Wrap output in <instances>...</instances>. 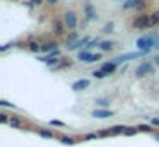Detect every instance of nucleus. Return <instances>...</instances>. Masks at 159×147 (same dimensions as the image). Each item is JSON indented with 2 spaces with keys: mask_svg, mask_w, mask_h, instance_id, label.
<instances>
[{
  "mask_svg": "<svg viewBox=\"0 0 159 147\" xmlns=\"http://www.w3.org/2000/svg\"><path fill=\"white\" fill-rule=\"evenodd\" d=\"M147 74H154V67H152L149 62L140 63V65L137 67V70H135V75H137V77H144V75H147Z\"/></svg>",
  "mask_w": 159,
  "mask_h": 147,
  "instance_id": "3",
  "label": "nucleus"
},
{
  "mask_svg": "<svg viewBox=\"0 0 159 147\" xmlns=\"http://www.w3.org/2000/svg\"><path fill=\"white\" fill-rule=\"evenodd\" d=\"M87 86H89V81H87V79H81V81L74 82L72 89H74V91H82V89H86Z\"/></svg>",
  "mask_w": 159,
  "mask_h": 147,
  "instance_id": "8",
  "label": "nucleus"
},
{
  "mask_svg": "<svg viewBox=\"0 0 159 147\" xmlns=\"http://www.w3.org/2000/svg\"><path fill=\"white\" fill-rule=\"evenodd\" d=\"M53 29H55L56 31V34H62V22H60V21H55V22H53Z\"/></svg>",
  "mask_w": 159,
  "mask_h": 147,
  "instance_id": "18",
  "label": "nucleus"
},
{
  "mask_svg": "<svg viewBox=\"0 0 159 147\" xmlns=\"http://www.w3.org/2000/svg\"><path fill=\"white\" fill-rule=\"evenodd\" d=\"M56 46H58L56 43H48V44H44V46H41V52H50V50H53V52H55Z\"/></svg>",
  "mask_w": 159,
  "mask_h": 147,
  "instance_id": "17",
  "label": "nucleus"
},
{
  "mask_svg": "<svg viewBox=\"0 0 159 147\" xmlns=\"http://www.w3.org/2000/svg\"><path fill=\"white\" fill-rule=\"evenodd\" d=\"M139 130H142V132H151V127H147V125H140V127H139Z\"/></svg>",
  "mask_w": 159,
  "mask_h": 147,
  "instance_id": "28",
  "label": "nucleus"
},
{
  "mask_svg": "<svg viewBox=\"0 0 159 147\" xmlns=\"http://www.w3.org/2000/svg\"><path fill=\"white\" fill-rule=\"evenodd\" d=\"M156 48H159V43H157V44H156Z\"/></svg>",
  "mask_w": 159,
  "mask_h": 147,
  "instance_id": "40",
  "label": "nucleus"
},
{
  "mask_svg": "<svg viewBox=\"0 0 159 147\" xmlns=\"http://www.w3.org/2000/svg\"><path fill=\"white\" fill-rule=\"evenodd\" d=\"M135 132H137L135 128H127V130H125V133H127V135H133Z\"/></svg>",
  "mask_w": 159,
  "mask_h": 147,
  "instance_id": "31",
  "label": "nucleus"
},
{
  "mask_svg": "<svg viewBox=\"0 0 159 147\" xmlns=\"http://www.w3.org/2000/svg\"><path fill=\"white\" fill-rule=\"evenodd\" d=\"M48 4H56V0H48Z\"/></svg>",
  "mask_w": 159,
  "mask_h": 147,
  "instance_id": "38",
  "label": "nucleus"
},
{
  "mask_svg": "<svg viewBox=\"0 0 159 147\" xmlns=\"http://www.w3.org/2000/svg\"><path fill=\"white\" fill-rule=\"evenodd\" d=\"M52 125H56V127H63V123H62V121H58V120H52Z\"/></svg>",
  "mask_w": 159,
  "mask_h": 147,
  "instance_id": "32",
  "label": "nucleus"
},
{
  "mask_svg": "<svg viewBox=\"0 0 159 147\" xmlns=\"http://www.w3.org/2000/svg\"><path fill=\"white\" fill-rule=\"evenodd\" d=\"M154 26H159V10L151 14V27H154Z\"/></svg>",
  "mask_w": 159,
  "mask_h": 147,
  "instance_id": "13",
  "label": "nucleus"
},
{
  "mask_svg": "<svg viewBox=\"0 0 159 147\" xmlns=\"http://www.w3.org/2000/svg\"><path fill=\"white\" fill-rule=\"evenodd\" d=\"M0 121H2V123H7V121H10L7 118V113H0Z\"/></svg>",
  "mask_w": 159,
  "mask_h": 147,
  "instance_id": "26",
  "label": "nucleus"
},
{
  "mask_svg": "<svg viewBox=\"0 0 159 147\" xmlns=\"http://www.w3.org/2000/svg\"><path fill=\"white\" fill-rule=\"evenodd\" d=\"M142 55H145V52H133V53H125V55H120V57H116V58L113 60V63H115V65H118V63H122V62H127V60H132V58H139V57H142Z\"/></svg>",
  "mask_w": 159,
  "mask_h": 147,
  "instance_id": "4",
  "label": "nucleus"
},
{
  "mask_svg": "<svg viewBox=\"0 0 159 147\" xmlns=\"http://www.w3.org/2000/svg\"><path fill=\"white\" fill-rule=\"evenodd\" d=\"M84 10H86V15H87L89 21H93V19L98 17V14H96V10H94L93 4H86V5H84Z\"/></svg>",
  "mask_w": 159,
  "mask_h": 147,
  "instance_id": "6",
  "label": "nucleus"
},
{
  "mask_svg": "<svg viewBox=\"0 0 159 147\" xmlns=\"http://www.w3.org/2000/svg\"><path fill=\"white\" fill-rule=\"evenodd\" d=\"M98 44V40H93V41H89L87 44H86V52H89V50H91V48H94Z\"/></svg>",
  "mask_w": 159,
  "mask_h": 147,
  "instance_id": "22",
  "label": "nucleus"
},
{
  "mask_svg": "<svg viewBox=\"0 0 159 147\" xmlns=\"http://www.w3.org/2000/svg\"><path fill=\"white\" fill-rule=\"evenodd\" d=\"M56 63H58V60H56L55 57H53V58H48V60H46V65H50V67H52V65H56Z\"/></svg>",
  "mask_w": 159,
  "mask_h": 147,
  "instance_id": "25",
  "label": "nucleus"
},
{
  "mask_svg": "<svg viewBox=\"0 0 159 147\" xmlns=\"http://www.w3.org/2000/svg\"><path fill=\"white\" fill-rule=\"evenodd\" d=\"M87 43H89V40H87V38H82V40L75 41V43L72 44V46H69V48H70V50H77V48L84 46V44H87Z\"/></svg>",
  "mask_w": 159,
  "mask_h": 147,
  "instance_id": "12",
  "label": "nucleus"
},
{
  "mask_svg": "<svg viewBox=\"0 0 159 147\" xmlns=\"http://www.w3.org/2000/svg\"><path fill=\"white\" fill-rule=\"evenodd\" d=\"M0 104H2V106H14V104L7 103V101H0Z\"/></svg>",
  "mask_w": 159,
  "mask_h": 147,
  "instance_id": "35",
  "label": "nucleus"
},
{
  "mask_svg": "<svg viewBox=\"0 0 159 147\" xmlns=\"http://www.w3.org/2000/svg\"><path fill=\"white\" fill-rule=\"evenodd\" d=\"M156 65H159V57H156Z\"/></svg>",
  "mask_w": 159,
  "mask_h": 147,
  "instance_id": "39",
  "label": "nucleus"
},
{
  "mask_svg": "<svg viewBox=\"0 0 159 147\" xmlns=\"http://www.w3.org/2000/svg\"><path fill=\"white\" fill-rule=\"evenodd\" d=\"M75 38H77V33H70L69 36H67V43H74Z\"/></svg>",
  "mask_w": 159,
  "mask_h": 147,
  "instance_id": "23",
  "label": "nucleus"
},
{
  "mask_svg": "<svg viewBox=\"0 0 159 147\" xmlns=\"http://www.w3.org/2000/svg\"><path fill=\"white\" fill-rule=\"evenodd\" d=\"M91 58H93V55L89 52H86V50H82V52H79V60H82V62H91Z\"/></svg>",
  "mask_w": 159,
  "mask_h": 147,
  "instance_id": "11",
  "label": "nucleus"
},
{
  "mask_svg": "<svg viewBox=\"0 0 159 147\" xmlns=\"http://www.w3.org/2000/svg\"><path fill=\"white\" fill-rule=\"evenodd\" d=\"M27 48H29V50H31L33 53H38V52L41 50V46L36 43V41H29V43H27Z\"/></svg>",
  "mask_w": 159,
  "mask_h": 147,
  "instance_id": "16",
  "label": "nucleus"
},
{
  "mask_svg": "<svg viewBox=\"0 0 159 147\" xmlns=\"http://www.w3.org/2000/svg\"><path fill=\"white\" fill-rule=\"evenodd\" d=\"M125 130H127V127L116 125V127H113V130H111V132H113V133H122V132H125Z\"/></svg>",
  "mask_w": 159,
  "mask_h": 147,
  "instance_id": "20",
  "label": "nucleus"
},
{
  "mask_svg": "<svg viewBox=\"0 0 159 147\" xmlns=\"http://www.w3.org/2000/svg\"><path fill=\"white\" fill-rule=\"evenodd\" d=\"M151 123H152V125H159V118H152Z\"/></svg>",
  "mask_w": 159,
  "mask_h": 147,
  "instance_id": "34",
  "label": "nucleus"
},
{
  "mask_svg": "<svg viewBox=\"0 0 159 147\" xmlns=\"http://www.w3.org/2000/svg\"><path fill=\"white\" fill-rule=\"evenodd\" d=\"M111 111H108V110H94L93 111V116L94 118H99V120H103V118H110L111 116Z\"/></svg>",
  "mask_w": 159,
  "mask_h": 147,
  "instance_id": "7",
  "label": "nucleus"
},
{
  "mask_svg": "<svg viewBox=\"0 0 159 147\" xmlns=\"http://www.w3.org/2000/svg\"><path fill=\"white\" fill-rule=\"evenodd\" d=\"M157 44V36L156 34H149V36H144V38H139L137 40V48L142 50V52L147 53L152 46Z\"/></svg>",
  "mask_w": 159,
  "mask_h": 147,
  "instance_id": "1",
  "label": "nucleus"
},
{
  "mask_svg": "<svg viewBox=\"0 0 159 147\" xmlns=\"http://www.w3.org/2000/svg\"><path fill=\"white\" fill-rule=\"evenodd\" d=\"M133 7H137V0H127L125 4L122 5L123 10H128V9H133Z\"/></svg>",
  "mask_w": 159,
  "mask_h": 147,
  "instance_id": "15",
  "label": "nucleus"
},
{
  "mask_svg": "<svg viewBox=\"0 0 159 147\" xmlns=\"http://www.w3.org/2000/svg\"><path fill=\"white\" fill-rule=\"evenodd\" d=\"M98 60H101V55L99 53H96V55H93V58H91V62H98ZM89 62V63H91Z\"/></svg>",
  "mask_w": 159,
  "mask_h": 147,
  "instance_id": "30",
  "label": "nucleus"
},
{
  "mask_svg": "<svg viewBox=\"0 0 159 147\" xmlns=\"http://www.w3.org/2000/svg\"><path fill=\"white\" fill-rule=\"evenodd\" d=\"M111 29H113V24H111V22H110V24H106V26H104V31H111Z\"/></svg>",
  "mask_w": 159,
  "mask_h": 147,
  "instance_id": "33",
  "label": "nucleus"
},
{
  "mask_svg": "<svg viewBox=\"0 0 159 147\" xmlns=\"http://www.w3.org/2000/svg\"><path fill=\"white\" fill-rule=\"evenodd\" d=\"M132 24L137 29H149L151 27V15H139V17L133 19Z\"/></svg>",
  "mask_w": 159,
  "mask_h": 147,
  "instance_id": "2",
  "label": "nucleus"
},
{
  "mask_svg": "<svg viewBox=\"0 0 159 147\" xmlns=\"http://www.w3.org/2000/svg\"><path fill=\"white\" fill-rule=\"evenodd\" d=\"M113 41H103V43H99V48L103 50V52H110L111 48H113Z\"/></svg>",
  "mask_w": 159,
  "mask_h": 147,
  "instance_id": "14",
  "label": "nucleus"
},
{
  "mask_svg": "<svg viewBox=\"0 0 159 147\" xmlns=\"http://www.w3.org/2000/svg\"><path fill=\"white\" fill-rule=\"evenodd\" d=\"M31 2H33L34 5H41V4H43V0H31Z\"/></svg>",
  "mask_w": 159,
  "mask_h": 147,
  "instance_id": "36",
  "label": "nucleus"
},
{
  "mask_svg": "<svg viewBox=\"0 0 159 147\" xmlns=\"http://www.w3.org/2000/svg\"><path fill=\"white\" fill-rule=\"evenodd\" d=\"M101 70H103V72L108 75V74H113V72H115V70H116V65H115L113 62H111V63H103Z\"/></svg>",
  "mask_w": 159,
  "mask_h": 147,
  "instance_id": "9",
  "label": "nucleus"
},
{
  "mask_svg": "<svg viewBox=\"0 0 159 147\" xmlns=\"http://www.w3.org/2000/svg\"><path fill=\"white\" fill-rule=\"evenodd\" d=\"M104 75H106V74H104L103 70H94L93 72V77H96V79H103Z\"/></svg>",
  "mask_w": 159,
  "mask_h": 147,
  "instance_id": "21",
  "label": "nucleus"
},
{
  "mask_svg": "<svg viewBox=\"0 0 159 147\" xmlns=\"http://www.w3.org/2000/svg\"><path fill=\"white\" fill-rule=\"evenodd\" d=\"M145 7V0H137V7L135 9H144Z\"/></svg>",
  "mask_w": 159,
  "mask_h": 147,
  "instance_id": "27",
  "label": "nucleus"
},
{
  "mask_svg": "<svg viewBox=\"0 0 159 147\" xmlns=\"http://www.w3.org/2000/svg\"><path fill=\"white\" fill-rule=\"evenodd\" d=\"M98 104H99V106H108V104H110V101H106V99H99V101H98Z\"/></svg>",
  "mask_w": 159,
  "mask_h": 147,
  "instance_id": "29",
  "label": "nucleus"
},
{
  "mask_svg": "<svg viewBox=\"0 0 159 147\" xmlns=\"http://www.w3.org/2000/svg\"><path fill=\"white\" fill-rule=\"evenodd\" d=\"M9 123H10V125L14 127V128H22V127H24V123H22V120H21V118H17V116H12Z\"/></svg>",
  "mask_w": 159,
  "mask_h": 147,
  "instance_id": "10",
  "label": "nucleus"
},
{
  "mask_svg": "<svg viewBox=\"0 0 159 147\" xmlns=\"http://www.w3.org/2000/svg\"><path fill=\"white\" fill-rule=\"evenodd\" d=\"M63 22H65V26L69 27V29H75V27H77V17H75L74 12H67V14L63 15Z\"/></svg>",
  "mask_w": 159,
  "mask_h": 147,
  "instance_id": "5",
  "label": "nucleus"
},
{
  "mask_svg": "<svg viewBox=\"0 0 159 147\" xmlns=\"http://www.w3.org/2000/svg\"><path fill=\"white\" fill-rule=\"evenodd\" d=\"M38 133H40L41 137H44V139H53V137H55L52 132H46V130H40Z\"/></svg>",
  "mask_w": 159,
  "mask_h": 147,
  "instance_id": "19",
  "label": "nucleus"
},
{
  "mask_svg": "<svg viewBox=\"0 0 159 147\" xmlns=\"http://www.w3.org/2000/svg\"><path fill=\"white\" fill-rule=\"evenodd\" d=\"M86 139H96V135L94 133H89V135H86Z\"/></svg>",
  "mask_w": 159,
  "mask_h": 147,
  "instance_id": "37",
  "label": "nucleus"
},
{
  "mask_svg": "<svg viewBox=\"0 0 159 147\" xmlns=\"http://www.w3.org/2000/svg\"><path fill=\"white\" fill-rule=\"evenodd\" d=\"M62 142H63V144H67V145H72V144H74V139H70V137H63Z\"/></svg>",
  "mask_w": 159,
  "mask_h": 147,
  "instance_id": "24",
  "label": "nucleus"
}]
</instances>
